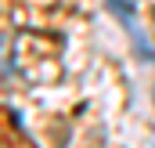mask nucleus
<instances>
[{"mask_svg":"<svg viewBox=\"0 0 155 148\" xmlns=\"http://www.w3.org/2000/svg\"><path fill=\"white\" fill-rule=\"evenodd\" d=\"M108 7H112V15H116L119 22H123V29L134 36V51L144 58V62H152L155 65V47L148 43V36L141 33V25H137V15H134V0H108Z\"/></svg>","mask_w":155,"mask_h":148,"instance_id":"f257e3e1","label":"nucleus"}]
</instances>
